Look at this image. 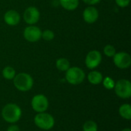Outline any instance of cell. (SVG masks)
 <instances>
[{
	"label": "cell",
	"instance_id": "8fae6325",
	"mask_svg": "<svg viewBox=\"0 0 131 131\" xmlns=\"http://www.w3.org/2000/svg\"><path fill=\"white\" fill-rule=\"evenodd\" d=\"M84 21L88 24H93L96 22L99 18V12L97 8L93 5L88 6L84 8L82 13Z\"/></svg>",
	"mask_w": 131,
	"mask_h": 131
},
{
	"label": "cell",
	"instance_id": "5b68a950",
	"mask_svg": "<svg viewBox=\"0 0 131 131\" xmlns=\"http://www.w3.org/2000/svg\"><path fill=\"white\" fill-rule=\"evenodd\" d=\"M116 95L121 99H128L131 97V83L127 79H121L115 82L114 88Z\"/></svg>",
	"mask_w": 131,
	"mask_h": 131
},
{
	"label": "cell",
	"instance_id": "d6986e66",
	"mask_svg": "<svg viewBox=\"0 0 131 131\" xmlns=\"http://www.w3.org/2000/svg\"><path fill=\"white\" fill-rule=\"evenodd\" d=\"M101 83L103 84L104 88L105 89H107V90H109V91L113 90L114 88V85H115L114 80L112 78L109 77V76L105 77L104 78H103V81H102Z\"/></svg>",
	"mask_w": 131,
	"mask_h": 131
},
{
	"label": "cell",
	"instance_id": "e0dca14e",
	"mask_svg": "<svg viewBox=\"0 0 131 131\" xmlns=\"http://www.w3.org/2000/svg\"><path fill=\"white\" fill-rule=\"evenodd\" d=\"M15 74V70L12 66H6L2 70V76L6 80H13Z\"/></svg>",
	"mask_w": 131,
	"mask_h": 131
},
{
	"label": "cell",
	"instance_id": "277c9868",
	"mask_svg": "<svg viewBox=\"0 0 131 131\" xmlns=\"http://www.w3.org/2000/svg\"><path fill=\"white\" fill-rule=\"evenodd\" d=\"M35 124L43 130H49L54 126V118L48 113H38L34 117Z\"/></svg>",
	"mask_w": 131,
	"mask_h": 131
},
{
	"label": "cell",
	"instance_id": "2e32d148",
	"mask_svg": "<svg viewBox=\"0 0 131 131\" xmlns=\"http://www.w3.org/2000/svg\"><path fill=\"white\" fill-rule=\"evenodd\" d=\"M55 66L57 69L59 70L60 71H66L71 67V64L68 59L65 58H60L56 60Z\"/></svg>",
	"mask_w": 131,
	"mask_h": 131
},
{
	"label": "cell",
	"instance_id": "603a6c76",
	"mask_svg": "<svg viewBox=\"0 0 131 131\" xmlns=\"http://www.w3.org/2000/svg\"><path fill=\"white\" fill-rule=\"evenodd\" d=\"M82 1L89 5H94L101 2V0H82Z\"/></svg>",
	"mask_w": 131,
	"mask_h": 131
},
{
	"label": "cell",
	"instance_id": "52a82bcc",
	"mask_svg": "<svg viewBox=\"0 0 131 131\" xmlns=\"http://www.w3.org/2000/svg\"><path fill=\"white\" fill-rule=\"evenodd\" d=\"M113 61L119 69H127L131 65V57L130 54L125 51L116 52L113 57Z\"/></svg>",
	"mask_w": 131,
	"mask_h": 131
},
{
	"label": "cell",
	"instance_id": "3957f363",
	"mask_svg": "<svg viewBox=\"0 0 131 131\" xmlns=\"http://www.w3.org/2000/svg\"><path fill=\"white\" fill-rule=\"evenodd\" d=\"M84 71L79 67H70L65 71V80L72 85L81 84L85 79Z\"/></svg>",
	"mask_w": 131,
	"mask_h": 131
},
{
	"label": "cell",
	"instance_id": "7c38bea8",
	"mask_svg": "<svg viewBox=\"0 0 131 131\" xmlns=\"http://www.w3.org/2000/svg\"><path fill=\"white\" fill-rule=\"evenodd\" d=\"M4 21L6 25L9 26H16L19 24L21 21L20 14L14 9H11L7 11L3 16Z\"/></svg>",
	"mask_w": 131,
	"mask_h": 131
},
{
	"label": "cell",
	"instance_id": "44dd1931",
	"mask_svg": "<svg viewBox=\"0 0 131 131\" xmlns=\"http://www.w3.org/2000/svg\"><path fill=\"white\" fill-rule=\"evenodd\" d=\"M41 38L47 41H51L54 38V33L50 29H45L41 32Z\"/></svg>",
	"mask_w": 131,
	"mask_h": 131
},
{
	"label": "cell",
	"instance_id": "8992f818",
	"mask_svg": "<svg viewBox=\"0 0 131 131\" xmlns=\"http://www.w3.org/2000/svg\"><path fill=\"white\" fill-rule=\"evenodd\" d=\"M31 108L37 113L46 112L48 108L49 102L47 97L44 94H39L35 95L31 101Z\"/></svg>",
	"mask_w": 131,
	"mask_h": 131
},
{
	"label": "cell",
	"instance_id": "cb8c5ba5",
	"mask_svg": "<svg viewBox=\"0 0 131 131\" xmlns=\"http://www.w3.org/2000/svg\"><path fill=\"white\" fill-rule=\"evenodd\" d=\"M6 131H21L20 130V128L18 127V126L15 125V124H12L11 126H9L8 128H7V130Z\"/></svg>",
	"mask_w": 131,
	"mask_h": 131
},
{
	"label": "cell",
	"instance_id": "30bf717a",
	"mask_svg": "<svg viewBox=\"0 0 131 131\" xmlns=\"http://www.w3.org/2000/svg\"><path fill=\"white\" fill-rule=\"evenodd\" d=\"M40 12L35 6L28 7L23 13V19L29 25H35L40 19Z\"/></svg>",
	"mask_w": 131,
	"mask_h": 131
},
{
	"label": "cell",
	"instance_id": "6da1fadb",
	"mask_svg": "<svg viewBox=\"0 0 131 131\" xmlns=\"http://www.w3.org/2000/svg\"><path fill=\"white\" fill-rule=\"evenodd\" d=\"M1 114L2 117L5 122L9 124H15L21 119L22 111L21 107L16 104L9 103L2 107Z\"/></svg>",
	"mask_w": 131,
	"mask_h": 131
},
{
	"label": "cell",
	"instance_id": "9a60e30c",
	"mask_svg": "<svg viewBox=\"0 0 131 131\" xmlns=\"http://www.w3.org/2000/svg\"><path fill=\"white\" fill-rule=\"evenodd\" d=\"M119 114L127 121L131 119V105L130 104H124L119 107Z\"/></svg>",
	"mask_w": 131,
	"mask_h": 131
},
{
	"label": "cell",
	"instance_id": "9c48e42d",
	"mask_svg": "<svg viewBox=\"0 0 131 131\" xmlns=\"http://www.w3.org/2000/svg\"><path fill=\"white\" fill-rule=\"evenodd\" d=\"M102 61V54L97 50L90 51L85 57V65L88 69L94 70L97 68Z\"/></svg>",
	"mask_w": 131,
	"mask_h": 131
},
{
	"label": "cell",
	"instance_id": "4fadbf2b",
	"mask_svg": "<svg viewBox=\"0 0 131 131\" xmlns=\"http://www.w3.org/2000/svg\"><path fill=\"white\" fill-rule=\"evenodd\" d=\"M103 75L102 74L98 71H91V72H89L88 75V80L89 81L90 84H93V85H98L100 84L102 81H103Z\"/></svg>",
	"mask_w": 131,
	"mask_h": 131
},
{
	"label": "cell",
	"instance_id": "7402d4cb",
	"mask_svg": "<svg viewBox=\"0 0 131 131\" xmlns=\"http://www.w3.org/2000/svg\"><path fill=\"white\" fill-rule=\"evenodd\" d=\"M117 6L121 8H126L130 5V0H115Z\"/></svg>",
	"mask_w": 131,
	"mask_h": 131
},
{
	"label": "cell",
	"instance_id": "ac0fdd59",
	"mask_svg": "<svg viewBox=\"0 0 131 131\" xmlns=\"http://www.w3.org/2000/svg\"><path fill=\"white\" fill-rule=\"evenodd\" d=\"M98 127L96 122L89 120L87 121L83 125V131H97Z\"/></svg>",
	"mask_w": 131,
	"mask_h": 131
},
{
	"label": "cell",
	"instance_id": "5bb4252c",
	"mask_svg": "<svg viewBox=\"0 0 131 131\" xmlns=\"http://www.w3.org/2000/svg\"><path fill=\"white\" fill-rule=\"evenodd\" d=\"M59 3L63 8L68 11H74L78 7L79 0H59Z\"/></svg>",
	"mask_w": 131,
	"mask_h": 131
},
{
	"label": "cell",
	"instance_id": "ba28073f",
	"mask_svg": "<svg viewBox=\"0 0 131 131\" xmlns=\"http://www.w3.org/2000/svg\"><path fill=\"white\" fill-rule=\"evenodd\" d=\"M41 28L35 25H28L23 31V37L28 42H37L41 38Z\"/></svg>",
	"mask_w": 131,
	"mask_h": 131
},
{
	"label": "cell",
	"instance_id": "ffe728a7",
	"mask_svg": "<svg viewBox=\"0 0 131 131\" xmlns=\"http://www.w3.org/2000/svg\"><path fill=\"white\" fill-rule=\"evenodd\" d=\"M103 51H104V54L105 56H107L108 58H113L114 55L116 54V48L114 46H113L111 45H107L104 46Z\"/></svg>",
	"mask_w": 131,
	"mask_h": 131
},
{
	"label": "cell",
	"instance_id": "d4e9b609",
	"mask_svg": "<svg viewBox=\"0 0 131 131\" xmlns=\"http://www.w3.org/2000/svg\"><path fill=\"white\" fill-rule=\"evenodd\" d=\"M121 131H131V130L130 128H124V129H123Z\"/></svg>",
	"mask_w": 131,
	"mask_h": 131
},
{
	"label": "cell",
	"instance_id": "7a4b0ae2",
	"mask_svg": "<svg viewBox=\"0 0 131 131\" xmlns=\"http://www.w3.org/2000/svg\"><path fill=\"white\" fill-rule=\"evenodd\" d=\"M13 84L18 91L26 92L32 88L34 80L29 74L21 72L15 74V78H13Z\"/></svg>",
	"mask_w": 131,
	"mask_h": 131
}]
</instances>
